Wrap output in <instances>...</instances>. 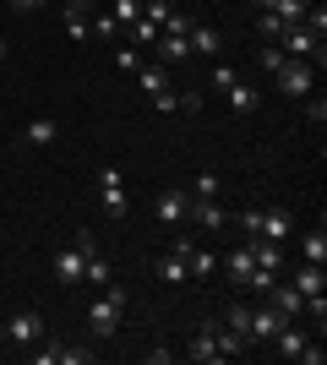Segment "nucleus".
<instances>
[{"label":"nucleus","mask_w":327,"mask_h":365,"mask_svg":"<svg viewBox=\"0 0 327 365\" xmlns=\"http://www.w3.org/2000/svg\"><path fill=\"white\" fill-rule=\"evenodd\" d=\"M120 317H125V284H104V294L88 305V327L98 338H115L120 333Z\"/></svg>","instance_id":"1"},{"label":"nucleus","mask_w":327,"mask_h":365,"mask_svg":"<svg viewBox=\"0 0 327 365\" xmlns=\"http://www.w3.org/2000/svg\"><path fill=\"white\" fill-rule=\"evenodd\" d=\"M273 88H279L284 98H311L316 66H311V61H284V71H273Z\"/></svg>","instance_id":"2"},{"label":"nucleus","mask_w":327,"mask_h":365,"mask_svg":"<svg viewBox=\"0 0 327 365\" xmlns=\"http://www.w3.org/2000/svg\"><path fill=\"white\" fill-rule=\"evenodd\" d=\"M186 207H191V191H186V185H164V191L153 197V218L164 229H180V224H186Z\"/></svg>","instance_id":"3"},{"label":"nucleus","mask_w":327,"mask_h":365,"mask_svg":"<svg viewBox=\"0 0 327 365\" xmlns=\"http://www.w3.org/2000/svg\"><path fill=\"white\" fill-rule=\"evenodd\" d=\"M98 202H104V213H115V218L131 213V197H125V175H120L115 164L98 169Z\"/></svg>","instance_id":"4"},{"label":"nucleus","mask_w":327,"mask_h":365,"mask_svg":"<svg viewBox=\"0 0 327 365\" xmlns=\"http://www.w3.org/2000/svg\"><path fill=\"white\" fill-rule=\"evenodd\" d=\"M0 338H6L11 349H33V344L44 338V317H38V311H16V317L0 327Z\"/></svg>","instance_id":"5"},{"label":"nucleus","mask_w":327,"mask_h":365,"mask_svg":"<svg viewBox=\"0 0 327 365\" xmlns=\"http://www.w3.org/2000/svg\"><path fill=\"white\" fill-rule=\"evenodd\" d=\"M186 218H191L197 229H207V235H218V229H229V213H224V202H218V197H191Z\"/></svg>","instance_id":"6"},{"label":"nucleus","mask_w":327,"mask_h":365,"mask_svg":"<svg viewBox=\"0 0 327 365\" xmlns=\"http://www.w3.org/2000/svg\"><path fill=\"white\" fill-rule=\"evenodd\" d=\"M267 344H273V354H279V360H300V349L311 344V333H306V327H295V322H284Z\"/></svg>","instance_id":"7"},{"label":"nucleus","mask_w":327,"mask_h":365,"mask_svg":"<svg viewBox=\"0 0 327 365\" xmlns=\"http://www.w3.org/2000/svg\"><path fill=\"white\" fill-rule=\"evenodd\" d=\"M186 44H191V55H207V61H218V55H224V33H218L213 22H191Z\"/></svg>","instance_id":"8"},{"label":"nucleus","mask_w":327,"mask_h":365,"mask_svg":"<svg viewBox=\"0 0 327 365\" xmlns=\"http://www.w3.org/2000/svg\"><path fill=\"white\" fill-rule=\"evenodd\" d=\"M284 322H289V317H284L279 305H251V344H267Z\"/></svg>","instance_id":"9"},{"label":"nucleus","mask_w":327,"mask_h":365,"mask_svg":"<svg viewBox=\"0 0 327 365\" xmlns=\"http://www.w3.org/2000/svg\"><path fill=\"white\" fill-rule=\"evenodd\" d=\"M256 235L284 245L289 235H295V213H289V207H273V213H262V218H256Z\"/></svg>","instance_id":"10"},{"label":"nucleus","mask_w":327,"mask_h":365,"mask_svg":"<svg viewBox=\"0 0 327 365\" xmlns=\"http://www.w3.org/2000/svg\"><path fill=\"white\" fill-rule=\"evenodd\" d=\"M153 273H158V284H170V289H186L191 267H186V257H180V251H170V257H158V262H153Z\"/></svg>","instance_id":"11"},{"label":"nucleus","mask_w":327,"mask_h":365,"mask_svg":"<svg viewBox=\"0 0 327 365\" xmlns=\"http://www.w3.org/2000/svg\"><path fill=\"white\" fill-rule=\"evenodd\" d=\"M158 66H191V44L180 38V33H158Z\"/></svg>","instance_id":"12"},{"label":"nucleus","mask_w":327,"mask_h":365,"mask_svg":"<svg viewBox=\"0 0 327 365\" xmlns=\"http://www.w3.org/2000/svg\"><path fill=\"white\" fill-rule=\"evenodd\" d=\"M93 354L71 349V344H55V349H33V365H88Z\"/></svg>","instance_id":"13"},{"label":"nucleus","mask_w":327,"mask_h":365,"mask_svg":"<svg viewBox=\"0 0 327 365\" xmlns=\"http://www.w3.org/2000/svg\"><path fill=\"white\" fill-rule=\"evenodd\" d=\"M82 267H88V257H82L77 245L55 251V278H61V284H82Z\"/></svg>","instance_id":"14"},{"label":"nucleus","mask_w":327,"mask_h":365,"mask_svg":"<svg viewBox=\"0 0 327 365\" xmlns=\"http://www.w3.org/2000/svg\"><path fill=\"white\" fill-rule=\"evenodd\" d=\"M218 267L229 273V284H240V278H246L251 267H256V257H251V245L240 240V245H229V257H218Z\"/></svg>","instance_id":"15"},{"label":"nucleus","mask_w":327,"mask_h":365,"mask_svg":"<svg viewBox=\"0 0 327 365\" xmlns=\"http://www.w3.org/2000/svg\"><path fill=\"white\" fill-rule=\"evenodd\" d=\"M186 360H197V365H218V360H224V354H218V344H213V322H207L202 333L186 344Z\"/></svg>","instance_id":"16"},{"label":"nucleus","mask_w":327,"mask_h":365,"mask_svg":"<svg viewBox=\"0 0 327 365\" xmlns=\"http://www.w3.org/2000/svg\"><path fill=\"white\" fill-rule=\"evenodd\" d=\"M224 98H229V109H234V115H246V120L256 115V109H262V93H256V88H246V82L224 88Z\"/></svg>","instance_id":"17"},{"label":"nucleus","mask_w":327,"mask_h":365,"mask_svg":"<svg viewBox=\"0 0 327 365\" xmlns=\"http://www.w3.org/2000/svg\"><path fill=\"white\" fill-rule=\"evenodd\" d=\"M289 284H295V289L306 294V300H311V294H322V289H327V273H322V267H316V262H300Z\"/></svg>","instance_id":"18"},{"label":"nucleus","mask_w":327,"mask_h":365,"mask_svg":"<svg viewBox=\"0 0 327 365\" xmlns=\"http://www.w3.org/2000/svg\"><path fill=\"white\" fill-rule=\"evenodd\" d=\"M267 300L279 305V311H284V317H289V322H295L300 311H306V294H300L295 284H273V289H267Z\"/></svg>","instance_id":"19"},{"label":"nucleus","mask_w":327,"mask_h":365,"mask_svg":"<svg viewBox=\"0 0 327 365\" xmlns=\"http://www.w3.org/2000/svg\"><path fill=\"white\" fill-rule=\"evenodd\" d=\"M55 137H61V131H55V120H49V115H33V120L22 125V142H28V148H49Z\"/></svg>","instance_id":"20"},{"label":"nucleus","mask_w":327,"mask_h":365,"mask_svg":"<svg viewBox=\"0 0 327 365\" xmlns=\"http://www.w3.org/2000/svg\"><path fill=\"white\" fill-rule=\"evenodd\" d=\"M251 257H256V267H284V245L279 240H262V235H246Z\"/></svg>","instance_id":"21"},{"label":"nucleus","mask_w":327,"mask_h":365,"mask_svg":"<svg viewBox=\"0 0 327 365\" xmlns=\"http://www.w3.org/2000/svg\"><path fill=\"white\" fill-rule=\"evenodd\" d=\"M300 257H306V262H316V267L327 262V229H322V224L300 235Z\"/></svg>","instance_id":"22"},{"label":"nucleus","mask_w":327,"mask_h":365,"mask_svg":"<svg viewBox=\"0 0 327 365\" xmlns=\"http://www.w3.org/2000/svg\"><path fill=\"white\" fill-rule=\"evenodd\" d=\"M186 267H191V278H213V273H218V251L191 245V251H186Z\"/></svg>","instance_id":"23"},{"label":"nucleus","mask_w":327,"mask_h":365,"mask_svg":"<svg viewBox=\"0 0 327 365\" xmlns=\"http://www.w3.org/2000/svg\"><path fill=\"white\" fill-rule=\"evenodd\" d=\"M273 284H279V267H251V273L240 278V289H246V294H262V300H267Z\"/></svg>","instance_id":"24"},{"label":"nucleus","mask_w":327,"mask_h":365,"mask_svg":"<svg viewBox=\"0 0 327 365\" xmlns=\"http://www.w3.org/2000/svg\"><path fill=\"white\" fill-rule=\"evenodd\" d=\"M137 82H142V93L153 98V93L170 88V66H137Z\"/></svg>","instance_id":"25"},{"label":"nucleus","mask_w":327,"mask_h":365,"mask_svg":"<svg viewBox=\"0 0 327 365\" xmlns=\"http://www.w3.org/2000/svg\"><path fill=\"white\" fill-rule=\"evenodd\" d=\"M82 284H93V289H104V284H115V267L104 262V251L98 257H88V267H82Z\"/></svg>","instance_id":"26"},{"label":"nucleus","mask_w":327,"mask_h":365,"mask_svg":"<svg viewBox=\"0 0 327 365\" xmlns=\"http://www.w3.org/2000/svg\"><path fill=\"white\" fill-rule=\"evenodd\" d=\"M213 344H218V354H224V360H234V354H246V338H240V333H229L224 322H213Z\"/></svg>","instance_id":"27"},{"label":"nucleus","mask_w":327,"mask_h":365,"mask_svg":"<svg viewBox=\"0 0 327 365\" xmlns=\"http://www.w3.org/2000/svg\"><path fill=\"white\" fill-rule=\"evenodd\" d=\"M224 327H229V333H240V338L251 344V305L229 300V311H224Z\"/></svg>","instance_id":"28"},{"label":"nucleus","mask_w":327,"mask_h":365,"mask_svg":"<svg viewBox=\"0 0 327 365\" xmlns=\"http://www.w3.org/2000/svg\"><path fill=\"white\" fill-rule=\"evenodd\" d=\"M284 28H289L284 16H273V11H256V33H262V44H279V38H284Z\"/></svg>","instance_id":"29"},{"label":"nucleus","mask_w":327,"mask_h":365,"mask_svg":"<svg viewBox=\"0 0 327 365\" xmlns=\"http://www.w3.org/2000/svg\"><path fill=\"white\" fill-rule=\"evenodd\" d=\"M109 16H115V22H120V33H125V28L142 16V0H109Z\"/></svg>","instance_id":"30"},{"label":"nucleus","mask_w":327,"mask_h":365,"mask_svg":"<svg viewBox=\"0 0 327 365\" xmlns=\"http://www.w3.org/2000/svg\"><path fill=\"white\" fill-rule=\"evenodd\" d=\"M256 61H262V71L273 76V71H284V61H289V55H284L279 44H262V49H256Z\"/></svg>","instance_id":"31"},{"label":"nucleus","mask_w":327,"mask_h":365,"mask_svg":"<svg viewBox=\"0 0 327 365\" xmlns=\"http://www.w3.org/2000/svg\"><path fill=\"white\" fill-rule=\"evenodd\" d=\"M125 33H131V44H158V28L147 22V16H137V22H131Z\"/></svg>","instance_id":"32"},{"label":"nucleus","mask_w":327,"mask_h":365,"mask_svg":"<svg viewBox=\"0 0 327 365\" xmlns=\"http://www.w3.org/2000/svg\"><path fill=\"white\" fill-rule=\"evenodd\" d=\"M88 33H98V38H120V22H115L109 11H98L93 22H88Z\"/></svg>","instance_id":"33"},{"label":"nucleus","mask_w":327,"mask_h":365,"mask_svg":"<svg viewBox=\"0 0 327 365\" xmlns=\"http://www.w3.org/2000/svg\"><path fill=\"white\" fill-rule=\"evenodd\" d=\"M207 82L224 93V88H234V82H240V71H234V66H224V61H213V76H207Z\"/></svg>","instance_id":"34"},{"label":"nucleus","mask_w":327,"mask_h":365,"mask_svg":"<svg viewBox=\"0 0 327 365\" xmlns=\"http://www.w3.org/2000/svg\"><path fill=\"white\" fill-rule=\"evenodd\" d=\"M66 11V33H71V38H88V11H71V6H61Z\"/></svg>","instance_id":"35"},{"label":"nucleus","mask_w":327,"mask_h":365,"mask_svg":"<svg viewBox=\"0 0 327 365\" xmlns=\"http://www.w3.org/2000/svg\"><path fill=\"white\" fill-rule=\"evenodd\" d=\"M191 197H218V175L213 169H202V175L191 180Z\"/></svg>","instance_id":"36"},{"label":"nucleus","mask_w":327,"mask_h":365,"mask_svg":"<svg viewBox=\"0 0 327 365\" xmlns=\"http://www.w3.org/2000/svg\"><path fill=\"white\" fill-rule=\"evenodd\" d=\"M170 11H175V0H153V6H147L142 16H147V22H153L158 33H164V16H170Z\"/></svg>","instance_id":"37"},{"label":"nucleus","mask_w":327,"mask_h":365,"mask_svg":"<svg viewBox=\"0 0 327 365\" xmlns=\"http://www.w3.org/2000/svg\"><path fill=\"white\" fill-rule=\"evenodd\" d=\"M115 66H120V71H137V66H142V55H137L131 44H120V49H115Z\"/></svg>","instance_id":"38"},{"label":"nucleus","mask_w":327,"mask_h":365,"mask_svg":"<svg viewBox=\"0 0 327 365\" xmlns=\"http://www.w3.org/2000/svg\"><path fill=\"white\" fill-rule=\"evenodd\" d=\"M164 33H180V38H186V33H191V16L186 11H170V16H164Z\"/></svg>","instance_id":"39"},{"label":"nucleus","mask_w":327,"mask_h":365,"mask_svg":"<svg viewBox=\"0 0 327 365\" xmlns=\"http://www.w3.org/2000/svg\"><path fill=\"white\" fill-rule=\"evenodd\" d=\"M153 104L164 109V115H175V109H180V93H175V88H164V93H153Z\"/></svg>","instance_id":"40"},{"label":"nucleus","mask_w":327,"mask_h":365,"mask_svg":"<svg viewBox=\"0 0 327 365\" xmlns=\"http://www.w3.org/2000/svg\"><path fill=\"white\" fill-rule=\"evenodd\" d=\"M256 218H262V207H246V213H234V224H240V235H256Z\"/></svg>","instance_id":"41"},{"label":"nucleus","mask_w":327,"mask_h":365,"mask_svg":"<svg viewBox=\"0 0 327 365\" xmlns=\"http://www.w3.org/2000/svg\"><path fill=\"white\" fill-rule=\"evenodd\" d=\"M306 120H311V125H322V120H327V104H322V93H316V98H306Z\"/></svg>","instance_id":"42"},{"label":"nucleus","mask_w":327,"mask_h":365,"mask_svg":"<svg viewBox=\"0 0 327 365\" xmlns=\"http://www.w3.org/2000/svg\"><path fill=\"white\" fill-rule=\"evenodd\" d=\"M71 245H77L82 257H98V240H93V235H88V229H77V240H71Z\"/></svg>","instance_id":"43"},{"label":"nucleus","mask_w":327,"mask_h":365,"mask_svg":"<svg viewBox=\"0 0 327 365\" xmlns=\"http://www.w3.org/2000/svg\"><path fill=\"white\" fill-rule=\"evenodd\" d=\"M322 360H327L322 344H306V349H300V365H322Z\"/></svg>","instance_id":"44"},{"label":"nucleus","mask_w":327,"mask_h":365,"mask_svg":"<svg viewBox=\"0 0 327 365\" xmlns=\"http://www.w3.org/2000/svg\"><path fill=\"white\" fill-rule=\"evenodd\" d=\"M38 6H44V0H11V11H22V16H28V11H38Z\"/></svg>","instance_id":"45"},{"label":"nucleus","mask_w":327,"mask_h":365,"mask_svg":"<svg viewBox=\"0 0 327 365\" xmlns=\"http://www.w3.org/2000/svg\"><path fill=\"white\" fill-rule=\"evenodd\" d=\"M0 61H6V38H0Z\"/></svg>","instance_id":"46"},{"label":"nucleus","mask_w":327,"mask_h":365,"mask_svg":"<svg viewBox=\"0 0 327 365\" xmlns=\"http://www.w3.org/2000/svg\"><path fill=\"white\" fill-rule=\"evenodd\" d=\"M186 6H191V0H186Z\"/></svg>","instance_id":"47"}]
</instances>
